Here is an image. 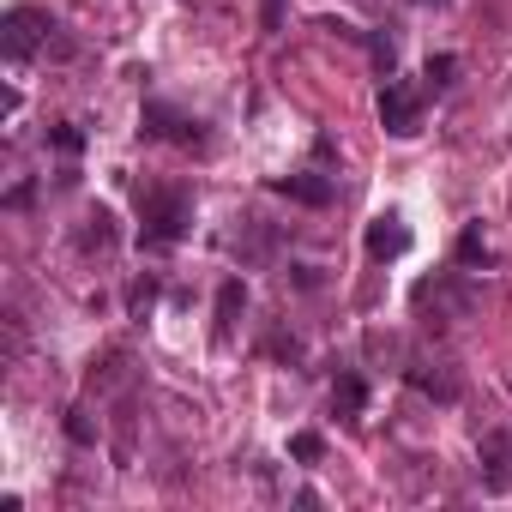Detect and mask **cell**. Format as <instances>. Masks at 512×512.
I'll return each mask as SVG.
<instances>
[{"mask_svg": "<svg viewBox=\"0 0 512 512\" xmlns=\"http://www.w3.org/2000/svg\"><path fill=\"white\" fill-rule=\"evenodd\" d=\"M187 223H193V193H181V187H145L139 193V241L145 247L181 241Z\"/></svg>", "mask_w": 512, "mask_h": 512, "instance_id": "1", "label": "cell"}, {"mask_svg": "<svg viewBox=\"0 0 512 512\" xmlns=\"http://www.w3.org/2000/svg\"><path fill=\"white\" fill-rule=\"evenodd\" d=\"M380 127H386L392 139L422 133V91H410V85H392V79H386V91H380Z\"/></svg>", "mask_w": 512, "mask_h": 512, "instance_id": "2", "label": "cell"}, {"mask_svg": "<svg viewBox=\"0 0 512 512\" xmlns=\"http://www.w3.org/2000/svg\"><path fill=\"white\" fill-rule=\"evenodd\" d=\"M476 470H482V488H488V494H506V488H512V434H506V428H488V434H482Z\"/></svg>", "mask_w": 512, "mask_h": 512, "instance_id": "3", "label": "cell"}, {"mask_svg": "<svg viewBox=\"0 0 512 512\" xmlns=\"http://www.w3.org/2000/svg\"><path fill=\"white\" fill-rule=\"evenodd\" d=\"M145 133L151 139H175V145H199L205 133H199V121L193 115H181V109H169V103H145Z\"/></svg>", "mask_w": 512, "mask_h": 512, "instance_id": "4", "label": "cell"}, {"mask_svg": "<svg viewBox=\"0 0 512 512\" xmlns=\"http://www.w3.org/2000/svg\"><path fill=\"white\" fill-rule=\"evenodd\" d=\"M49 25H55L49 13L13 7V13H7V55H13V61H31V55H37V31H49Z\"/></svg>", "mask_w": 512, "mask_h": 512, "instance_id": "5", "label": "cell"}, {"mask_svg": "<svg viewBox=\"0 0 512 512\" xmlns=\"http://www.w3.org/2000/svg\"><path fill=\"white\" fill-rule=\"evenodd\" d=\"M362 241H368V260H398V253H410V229H404V217H398V211L374 217Z\"/></svg>", "mask_w": 512, "mask_h": 512, "instance_id": "6", "label": "cell"}, {"mask_svg": "<svg viewBox=\"0 0 512 512\" xmlns=\"http://www.w3.org/2000/svg\"><path fill=\"white\" fill-rule=\"evenodd\" d=\"M410 386H416V392H428V398H440V404H452V398H458V374H452L446 362H416V368H410Z\"/></svg>", "mask_w": 512, "mask_h": 512, "instance_id": "7", "label": "cell"}, {"mask_svg": "<svg viewBox=\"0 0 512 512\" xmlns=\"http://www.w3.org/2000/svg\"><path fill=\"white\" fill-rule=\"evenodd\" d=\"M278 193H290V199H302V205H332V181H326V175H284Z\"/></svg>", "mask_w": 512, "mask_h": 512, "instance_id": "8", "label": "cell"}, {"mask_svg": "<svg viewBox=\"0 0 512 512\" xmlns=\"http://www.w3.org/2000/svg\"><path fill=\"white\" fill-rule=\"evenodd\" d=\"M332 410L350 416V422L368 410V386H362V374H338V386H332Z\"/></svg>", "mask_w": 512, "mask_h": 512, "instance_id": "9", "label": "cell"}, {"mask_svg": "<svg viewBox=\"0 0 512 512\" xmlns=\"http://www.w3.org/2000/svg\"><path fill=\"white\" fill-rule=\"evenodd\" d=\"M85 223H91V229H85V235H79V247H85V253H91V247H97V253H109V247H115V229H109V223H115V217H109V211H103V205H97V211H91V217H85Z\"/></svg>", "mask_w": 512, "mask_h": 512, "instance_id": "10", "label": "cell"}, {"mask_svg": "<svg viewBox=\"0 0 512 512\" xmlns=\"http://www.w3.org/2000/svg\"><path fill=\"white\" fill-rule=\"evenodd\" d=\"M241 308H247V290H241V278H229V284L217 290V332H229Z\"/></svg>", "mask_w": 512, "mask_h": 512, "instance_id": "11", "label": "cell"}, {"mask_svg": "<svg viewBox=\"0 0 512 512\" xmlns=\"http://www.w3.org/2000/svg\"><path fill=\"white\" fill-rule=\"evenodd\" d=\"M494 260V253H488V241H482V229L470 223L464 235H458V266H488Z\"/></svg>", "mask_w": 512, "mask_h": 512, "instance_id": "12", "label": "cell"}, {"mask_svg": "<svg viewBox=\"0 0 512 512\" xmlns=\"http://www.w3.org/2000/svg\"><path fill=\"white\" fill-rule=\"evenodd\" d=\"M290 458H296V464H320V458H326V440H320L314 428H302V434H290Z\"/></svg>", "mask_w": 512, "mask_h": 512, "instance_id": "13", "label": "cell"}, {"mask_svg": "<svg viewBox=\"0 0 512 512\" xmlns=\"http://www.w3.org/2000/svg\"><path fill=\"white\" fill-rule=\"evenodd\" d=\"M452 73H458V55H434V61H428V91H446Z\"/></svg>", "mask_w": 512, "mask_h": 512, "instance_id": "14", "label": "cell"}, {"mask_svg": "<svg viewBox=\"0 0 512 512\" xmlns=\"http://www.w3.org/2000/svg\"><path fill=\"white\" fill-rule=\"evenodd\" d=\"M260 25H266V31H284V0H266V7H260Z\"/></svg>", "mask_w": 512, "mask_h": 512, "instance_id": "15", "label": "cell"}, {"mask_svg": "<svg viewBox=\"0 0 512 512\" xmlns=\"http://www.w3.org/2000/svg\"><path fill=\"white\" fill-rule=\"evenodd\" d=\"M392 61H398V55H392V43H380V37H374V67H380L386 79H392Z\"/></svg>", "mask_w": 512, "mask_h": 512, "instance_id": "16", "label": "cell"}, {"mask_svg": "<svg viewBox=\"0 0 512 512\" xmlns=\"http://www.w3.org/2000/svg\"><path fill=\"white\" fill-rule=\"evenodd\" d=\"M49 139H55V145H61V151H79V145H85V139H79V133H73V127H55V133H49Z\"/></svg>", "mask_w": 512, "mask_h": 512, "instance_id": "17", "label": "cell"}, {"mask_svg": "<svg viewBox=\"0 0 512 512\" xmlns=\"http://www.w3.org/2000/svg\"><path fill=\"white\" fill-rule=\"evenodd\" d=\"M67 434H73V440H91V422H85V410H73V416H67Z\"/></svg>", "mask_w": 512, "mask_h": 512, "instance_id": "18", "label": "cell"}, {"mask_svg": "<svg viewBox=\"0 0 512 512\" xmlns=\"http://www.w3.org/2000/svg\"><path fill=\"white\" fill-rule=\"evenodd\" d=\"M416 7H446V0H416Z\"/></svg>", "mask_w": 512, "mask_h": 512, "instance_id": "19", "label": "cell"}]
</instances>
